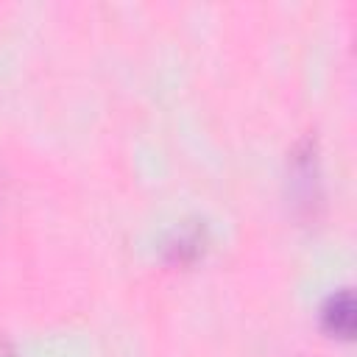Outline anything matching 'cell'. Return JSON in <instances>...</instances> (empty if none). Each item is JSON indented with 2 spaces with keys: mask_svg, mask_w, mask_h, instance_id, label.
Segmentation results:
<instances>
[{
  "mask_svg": "<svg viewBox=\"0 0 357 357\" xmlns=\"http://www.w3.org/2000/svg\"><path fill=\"white\" fill-rule=\"evenodd\" d=\"M324 324L329 332L346 337L351 332V324H354V307H351V296L349 293H340L329 301L326 312H324Z\"/></svg>",
  "mask_w": 357,
  "mask_h": 357,
  "instance_id": "6da1fadb",
  "label": "cell"
}]
</instances>
